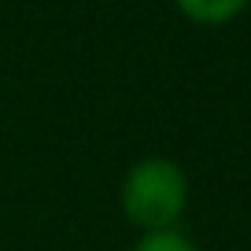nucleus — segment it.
<instances>
[{
	"label": "nucleus",
	"mask_w": 251,
	"mask_h": 251,
	"mask_svg": "<svg viewBox=\"0 0 251 251\" xmlns=\"http://www.w3.org/2000/svg\"><path fill=\"white\" fill-rule=\"evenodd\" d=\"M118 207L126 222L141 233L177 229L181 214L188 207V174L181 163L166 155H144L122 174L118 185Z\"/></svg>",
	"instance_id": "f257e3e1"
},
{
	"label": "nucleus",
	"mask_w": 251,
	"mask_h": 251,
	"mask_svg": "<svg viewBox=\"0 0 251 251\" xmlns=\"http://www.w3.org/2000/svg\"><path fill=\"white\" fill-rule=\"evenodd\" d=\"M174 8L196 26H226L251 8V0H174Z\"/></svg>",
	"instance_id": "f03ea898"
},
{
	"label": "nucleus",
	"mask_w": 251,
	"mask_h": 251,
	"mask_svg": "<svg viewBox=\"0 0 251 251\" xmlns=\"http://www.w3.org/2000/svg\"><path fill=\"white\" fill-rule=\"evenodd\" d=\"M129 251H203V248L181 229H159V233H141V240Z\"/></svg>",
	"instance_id": "7ed1b4c3"
}]
</instances>
